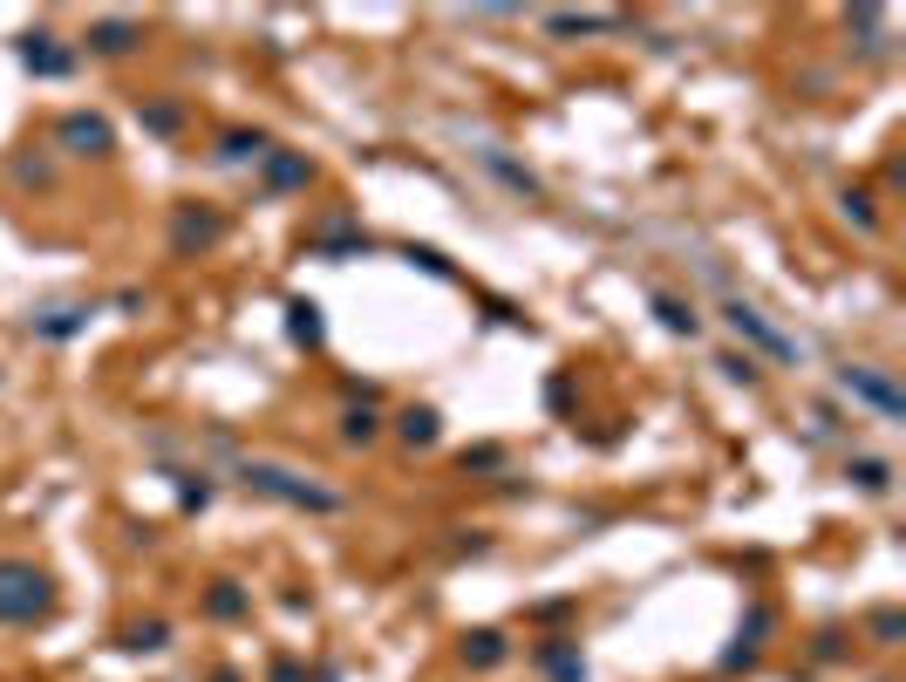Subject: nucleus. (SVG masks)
Listing matches in <instances>:
<instances>
[{
  "label": "nucleus",
  "instance_id": "1",
  "mask_svg": "<svg viewBox=\"0 0 906 682\" xmlns=\"http://www.w3.org/2000/svg\"><path fill=\"white\" fill-rule=\"evenodd\" d=\"M55 615V580L35 560H0V628H35Z\"/></svg>",
  "mask_w": 906,
  "mask_h": 682
},
{
  "label": "nucleus",
  "instance_id": "2",
  "mask_svg": "<svg viewBox=\"0 0 906 682\" xmlns=\"http://www.w3.org/2000/svg\"><path fill=\"white\" fill-rule=\"evenodd\" d=\"M239 485L246 492H259V498H280V505H294V512H342V492H327V485H314V478H300V471H287V464H239Z\"/></svg>",
  "mask_w": 906,
  "mask_h": 682
},
{
  "label": "nucleus",
  "instance_id": "3",
  "mask_svg": "<svg viewBox=\"0 0 906 682\" xmlns=\"http://www.w3.org/2000/svg\"><path fill=\"white\" fill-rule=\"evenodd\" d=\"M839 389H845L852 402H866V410H879L886 423H899V417H906L899 383H893L886 369H872V362H839Z\"/></svg>",
  "mask_w": 906,
  "mask_h": 682
},
{
  "label": "nucleus",
  "instance_id": "4",
  "mask_svg": "<svg viewBox=\"0 0 906 682\" xmlns=\"http://www.w3.org/2000/svg\"><path fill=\"white\" fill-rule=\"evenodd\" d=\"M55 150H62V158H110V150H116L110 116H96V110H69V116L55 123Z\"/></svg>",
  "mask_w": 906,
  "mask_h": 682
},
{
  "label": "nucleus",
  "instance_id": "5",
  "mask_svg": "<svg viewBox=\"0 0 906 682\" xmlns=\"http://www.w3.org/2000/svg\"><path fill=\"white\" fill-rule=\"evenodd\" d=\"M722 321H730L743 342H757L764 356H777V362H805V348H797V342L784 335V327H770L757 308H749V300H722Z\"/></svg>",
  "mask_w": 906,
  "mask_h": 682
},
{
  "label": "nucleus",
  "instance_id": "6",
  "mask_svg": "<svg viewBox=\"0 0 906 682\" xmlns=\"http://www.w3.org/2000/svg\"><path fill=\"white\" fill-rule=\"evenodd\" d=\"M14 55H21V69H28V75H48V83H55V75H69V69H75V48H62V41L48 35V28L21 35V41H14Z\"/></svg>",
  "mask_w": 906,
  "mask_h": 682
},
{
  "label": "nucleus",
  "instance_id": "7",
  "mask_svg": "<svg viewBox=\"0 0 906 682\" xmlns=\"http://www.w3.org/2000/svg\"><path fill=\"white\" fill-rule=\"evenodd\" d=\"M225 239V219L219 212H204V206H177V219H171V246L177 252H204V246H219Z\"/></svg>",
  "mask_w": 906,
  "mask_h": 682
},
{
  "label": "nucleus",
  "instance_id": "8",
  "mask_svg": "<svg viewBox=\"0 0 906 682\" xmlns=\"http://www.w3.org/2000/svg\"><path fill=\"white\" fill-rule=\"evenodd\" d=\"M137 48H144V21L110 14V21L89 28V55H102V62H123V55H137Z\"/></svg>",
  "mask_w": 906,
  "mask_h": 682
},
{
  "label": "nucleus",
  "instance_id": "9",
  "mask_svg": "<svg viewBox=\"0 0 906 682\" xmlns=\"http://www.w3.org/2000/svg\"><path fill=\"white\" fill-rule=\"evenodd\" d=\"M259 171H266V191H307L314 185V158H307V150H266V158H259Z\"/></svg>",
  "mask_w": 906,
  "mask_h": 682
},
{
  "label": "nucleus",
  "instance_id": "10",
  "mask_svg": "<svg viewBox=\"0 0 906 682\" xmlns=\"http://www.w3.org/2000/svg\"><path fill=\"white\" fill-rule=\"evenodd\" d=\"M89 300H55V308H41L35 321H28V335H41V342H75L89 327Z\"/></svg>",
  "mask_w": 906,
  "mask_h": 682
},
{
  "label": "nucleus",
  "instance_id": "11",
  "mask_svg": "<svg viewBox=\"0 0 906 682\" xmlns=\"http://www.w3.org/2000/svg\"><path fill=\"white\" fill-rule=\"evenodd\" d=\"M764 635H770V608H749V621L736 628V648L722 655V669H749V662H757V648H764Z\"/></svg>",
  "mask_w": 906,
  "mask_h": 682
},
{
  "label": "nucleus",
  "instance_id": "12",
  "mask_svg": "<svg viewBox=\"0 0 906 682\" xmlns=\"http://www.w3.org/2000/svg\"><path fill=\"white\" fill-rule=\"evenodd\" d=\"M287 335L300 342V348H321L327 342V321H321V300H287Z\"/></svg>",
  "mask_w": 906,
  "mask_h": 682
},
{
  "label": "nucleus",
  "instance_id": "13",
  "mask_svg": "<svg viewBox=\"0 0 906 682\" xmlns=\"http://www.w3.org/2000/svg\"><path fill=\"white\" fill-rule=\"evenodd\" d=\"M266 150H273L266 131H225V137H219V164H259Z\"/></svg>",
  "mask_w": 906,
  "mask_h": 682
},
{
  "label": "nucleus",
  "instance_id": "14",
  "mask_svg": "<svg viewBox=\"0 0 906 682\" xmlns=\"http://www.w3.org/2000/svg\"><path fill=\"white\" fill-rule=\"evenodd\" d=\"M647 308L661 314V327H668V335H703V314H695L688 300H675V294H647Z\"/></svg>",
  "mask_w": 906,
  "mask_h": 682
},
{
  "label": "nucleus",
  "instance_id": "15",
  "mask_svg": "<svg viewBox=\"0 0 906 682\" xmlns=\"http://www.w3.org/2000/svg\"><path fill=\"white\" fill-rule=\"evenodd\" d=\"M505 655H511V642L498 635V628H477V635H463V662H471V669H498Z\"/></svg>",
  "mask_w": 906,
  "mask_h": 682
},
{
  "label": "nucleus",
  "instance_id": "16",
  "mask_svg": "<svg viewBox=\"0 0 906 682\" xmlns=\"http://www.w3.org/2000/svg\"><path fill=\"white\" fill-rule=\"evenodd\" d=\"M845 478H852L859 492H872V498H886V492H893V464H886V458H852Z\"/></svg>",
  "mask_w": 906,
  "mask_h": 682
},
{
  "label": "nucleus",
  "instance_id": "17",
  "mask_svg": "<svg viewBox=\"0 0 906 682\" xmlns=\"http://www.w3.org/2000/svg\"><path fill=\"white\" fill-rule=\"evenodd\" d=\"M620 28V14H546V35H607Z\"/></svg>",
  "mask_w": 906,
  "mask_h": 682
},
{
  "label": "nucleus",
  "instance_id": "18",
  "mask_svg": "<svg viewBox=\"0 0 906 682\" xmlns=\"http://www.w3.org/2000/svg\"><path fill=\"white\" fill-rule=\"evenodd\" d=\"M204 608H212V621H239L252 600H246V587L239 580H212V600H204Z\"/></svg>",
  "mask_w": 906,
  "mask_h": 682
},
{
  "label": "nucleus",
  "instance_id": "19",
  "mask_svg": "<svg viewBox=\"0 0 906 682\" xmlns=\"http://www.w3.org/2000/svg\"><path fill=\"white\" fill-rule=\"evenodd\" d=\"M538 662H546L559 682H586V662H580V655L566 648V642H538Z\"/></svg>",
  "mask_w": 906,
  "mask_h": 682
},
{
  "label": "nucleus",
  "instance_id": "20",
  "mask_svg": "<svg viewBox=\"0 0 906 682\" xmlns=\"http://www.w3.org/2000/svg\"><path fill=\"white\" fill-rule=\"evenodd\" d=\"M396 431H402V444L430 450V444H436V410H402V417H396Z\"/></svg>",
  "mask_w": 906,
  "mask_h": 682
},
{
  "label": "nucleus",
  "instance_id": "21",
  "mask_svg": "<svg viewBox=\"0 0 906 682\" xmlns=\"http://www.w3.org/2000/svg\"><path fill=\"white\" fill-rule=\"evenodd\" d=\"M484 164H491V171H498V178H505V185H511L518 198H538V178H532V171H518V164L505 158V150H484Z\"/></svg>",
  "mask_w": 906,
  "mask_h": 682
},
{
  "label": "nucleus",
  "instance_id": "22",
  "mask_svg": "<svg viewBox=\"0 0 906 682\" xmlns=\"http://www.w3.org/2000/svg\"><path fill=\"white\" fill-rule=\"evenodd\" d=\"M369 246H375L369 233H327V239H314L321 260H355V252H369Z\"/></svg>",
  "mask_w": 906,
  "mask_h": 682
},
{
  "label": "nucleus",
  "instance_id": "23",
  "mask_svg": "<svg viewBox=\"0 0 906 682\" xmlns=\"http://www.w3.org/2000/svg\"><path fill=\"white\" fill-rule=\"evenodd\" d=\"M144 131L177 137V131H185V110H177V103H144Z\"/></svg>",
  "mask_w": 906,
  "mask_h": 682
},
{
  "label": "nucleus",
  "instance_id": "24",
  "mask_svg": "<svg viewBox=\"0 0 906 682\" xmlns=\"http://www.w3.org/2000/svg\"><path fill=\"white\" fill-rule=\"evenodd\" d=\"M375 431H382V423H375V410H369V402L342 417V437H348V444H375Z\"/></svg>",
  "mask_w": 906,
  "mask_h": 682
},
{
  "label": "nucleus",
  "instance_id": "25",
  "mask_svg": "<svg viewBox=\"0 0 906 682\" xmlns=\"http://www.w3.org/2000/svg\"><path fill=\"white\" fill-rule=\"evenodd\" d=\"M899 635H906V615H899V608H879V615H872V642H879V648H899Z\"/></svg>",
  "mask_w": 906,
  "mask_h": 682
},
{
  "label": "nucleus",
  "instance_id": "26",
  "mask_svg": "<svg viewBox=\"0 0 906 682\" xmlns=\"http://www.w3.org/2000/svg\"><path fill=\"white\" fill-rule=\"evenodd\" d=\"M716 369H722V375H730V383H743V389H757V383H764V369H757V362H749V356H736V348H730V356H722Z\"/></svg>",
  "mask_w": 906,
  "mask_h": 682
},
{
  "label": "nucleus",
  "instance_id": "27",
  "mask_svg": "<svg viewBox=\"0 0 906 682\" xmlns=\"http://www.w3.org/2000/svg\"><path fill=\"white\" fill-rule=\"evenodd\" d=\"M171 642V628L164 621H144V628H129V648H137V655H158Z\"/></svg>",
  "mask_w": 906,
  "mask_h": 682
},
{
  "label": "nucleus",
  "instance_id": "28",
  "mask_svg": "<svg viewBox=\"0 0 906 682\" xmlns=\"http://www.w3.org/2000/svg\"><path fill=\"white\" fill-rule=\"evenodd\" d=\"M845 212L866 225V233H879V212H872V191H845Z\"/></svg>",
  "mask_w": 906,
  "mask_h": 682
},
{
  "label": "nucleus",
  "instance_id": "29",
  "mask_svg": "<svg viewBox=\"0 0 906 682\" xmlns=\"http://www.w3.org/2000/svg\"><path fill=\"white\" fill-rule=\"evenodd\" d=\"M14 178H21V185H48V164H35V158H21V164H14Z\"/></svg>",
  "mask_w": 906,
  "mask_h": 682
},
{
  "label": "nucleus",
  "instance_id": "30",
  "mask_svg": "<svg viewBox=\"0 0 906 682\" xmlns=\"http://www.w3.org/2000/svg\"><path fill=\"white\" fill-rule=\"evenodd\" d=\"M273 682H300V669H294V662H280V669H273Z\"/></svg>",
  "mask_w": 906,
  "mask_h": 682
}]
</instances>
